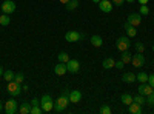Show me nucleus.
I'll return each mask as SVG.
<instances>
[{"label":"nucleus","mask_w":154,"mask_h":114,"mask_svg":"<svg viewBox=\"0 0 154 114\" xmlns=\"http://www.w3.org/2000/svg\"><path fill=\"white\" fill-rule=\"evenodd\" d=\"M130 46H131V43H130V39H128L126 35H122V37H119V39H117V42H116V48H117L120 53H123V51H128V49H130Z\"/></svg>","instance_id":"obj_4"},{"label":"nucleus","mask_w":154,"mask_h":114,"mask_svg":"<svg viewBox=\"0 0 154 114\" xmlns=\"http://www.w3.org/2000/svg\"><path fill=\"white\" fill-rule=\"evenodd\" d=\"M122 80L125 82V83H133V82H136V74L134 72H125L123 75H122Z\"/></svg>","instance_id":"obj_18"},{"label":"nucleus","mask_w":154,"mask_h":114,"mask_svg":"<svg viewBox=\"0 0 154 114\" xmlns=\"http://www.w3.org/2000/svg\"><path fill=\"white\" fill-rule=\"evenodd\" d=\"M131 63H133V66H136V68L143 66V63H145V57H143V54H142V53L134 54L133 59H131Z\"/></svg>","instance_id":"obj_9"},{"label":"nucleus","mask_w":154,"mask_h":114,"mask_svg":"<svg viewBox=\"0 0 154 114\" xmlns=\"http://www.w3.org/2000/svg\"><path fill=\"white\" fill-rule=\"evenodd\" d=\"M111 3L116 6H123L125 5V0H111Z\"/></svg>","instance_id":"obj_35"},{"label":"nucleus","mask_w":154,"mask_h":114,"mask_svg":"<svg viewBox=\"0 0 154 114\" xmlns=\"http://www.w3.org/2000/svg\"><path fill=\"white\" fill-rule=\"evenodd\" d=\"M99 5V9L102 11V12H111L112 11V3H111V0H100V2L97 3Z\"/></svg>","instance_id":"obj_10"},{"label":"nucleus","mask_w":154,"mask_h":114,"mask_svg":"<svg viewBox=\"0 0 154 114\" xmlns=\"http://www.w3.org/2000/svg\"><path fill=\"white\" fill-rule=\"evenodd\" d=\"M23 79H25V77H23V74H22V72H17V74L14 75V82H17V83H22Z\"/></svg>","instance_id":"obj_34"},{"label":"nucleus","mask_w":154,"mask_h":114,"mask_svg":"<svg viewBox=\"0 0 154 114\" xmlns=\"http://www.w3.org/2000/svg\"><path fill=\"white\" fill-rule=\"evenodd\" d=\"M68 103H69V90H62L59 97L56 99V102H54V111L56 112L65 111Z\"/></svg>","instance_id":"obj_1"},{"label":"nucleus","mask_w":154,"mask_h":114,"mask_svg":"<svg viewBox=\"0 0 154 114\" xmlns=\"http://www.w3.org/2000/svg\"><path fill=\"white\" fill-rule=\"evenodd\" d=\"M152 51H154V46H152Z\"/></svg>","instance_id":"obj_45"},{"label":"nucleus","mask_w":154,"mask_h":114,"mask_svg":"<svg viewBox=\"0 0 154 114\" xmlns=\"http://www.w3.org/2000/svg\"><path fill=\"white\" fill-rule=\"evenodd\" d=\"M134 48H136L137 53H142V54L145 53V45H143L142 42H136V43H134Z\"/></svg>","instance_id":"obj_30"},{"label":"nucleus","mask_w":154,"mask_h":114,"mask_svg":"<svg viewBox=\"0 0 154 114\" xmlns=\"http://www.w3.org/2000/svg\"><path fill=\"white\" fill-rule=\"evenodd\" d=\"M148 83L154 88V74H151V75H148Z\"/></svg>","instance_id":"obj_37"},{"label":"nucleus","mask_w":154,"mask_h":114,"mask_svg":"<svg viewBox=\"0 0 154 114\" xmlns=\"http://www.w3.org/2000/svg\"><path fill=\"white\" fill-rule=\"evenodd\" d=\"M120 100H122V103H123V105H126V106H128V105H131V103L134 102L133 96H131V94H128V93L122 94V96H120Z\"/></svg>","instance_id":"obj_21"},{"label":"nucleus","mask_w":154,"mask_h":114,"mask_svg":"<svg viewBox=\"0 0 154 114\" xmlns=\"http://www.w3.org/2000/svg\"><path fill=\"white\" fill-rule=\"evenodd\" d=\"M66 68H68V72L77 74L79 69H80V63H79V60H75V59H69V62L66 63Z\"/></svg>","instance_id":"obj_7"},{"label":"nucleus","mask_w":154,"mask_h":114,"mask_svg":"<svg viewBox=\"0 0 154 114\" xmlns=\"http://www.w3.org/2000/svg\"><path fill=\"white\" fill-rule=\"evenodd\" d=\"M80 100H82V93L80 91H77V90L69 91V103H79Z\"/></svg>","instance_id":"obj_14"},{"label":"nucleus","mask_w":154,"mask_h":114,"mask_svg":"<svg viewBox=\"0 0 154 114\" xmlns=\"http://www.w3.org/2000/svg\"><path fill=\"white\" fill-rule=\"evenodd\" d=\"M139 3H140V5H148L149 0H139Z\"/></svg>","instance_id":"obj_39"},{"label":"nucleus","mask_w":154,"mask_h":114,"mask_svg":"<svg viewBox=\"0 0 154 114\" xmlns=\"http://www.w3.org/2000/svg\"><path fill=\"white\" fill-rule=\"evenodd\" d=\"M2 111H3V102L0 100V112H2Z\"/></svg>","instance_id":"obj_41"},{"label":"nucleus","mask_w":154,"mask_h":114,"mask_svg":"<svg viewBox=\"0 0 154 114\" xmlns=\"http://www.w3.org/2000/svg\"><path fill=\"white\" fill-rule=\"evenodd\" d=\"M79 5H80V3H79V0H69V2L65 5V8H66L68 11H74Z\"/></svg>","instance_id":"obj_23"},{"label":"nucleus","mask_w":154,"mask_h":114,"mask_svg":"<svg viewBox=\"0 0 154 114\" xmlns=\"http://www.w3.org/2000/svg\"><path fill=\"white\" fill-rule=\"evenodd\" d=\"M38 103H40V102H38V99H32L31 100V105H38Z\"/></svg>","instance_id":"obj_38"},{"label":"nucleus","mask_w":154,"mask_h":114,"mask_svg":"<svg viewBox=\"0 0 154 114\" xmlns=\"http://www.w3.org/2000/svg\"><path fill=\"white\" fill-rule=\"evenodd\" d=\"M9 22H11L9 14H3V12H2V16H0V25H2V26H8Z\"/></svg>","instance_id":"obj_22"},{"label":"nucleus","mask_w":154,"mask_h":114,"mask_svg":"<svg viewBox=\"0 0 154 114\" xmlns=\"http://www.w3.org/2000/svg\"><path fill=\"white\" fill-rule=\"evenodd\" d=\"M16 11V3L12 0H5L2 3V12L3 14H12Z\"/></svg>","instance_id":"obj_6"},{"label":"nucleus","mask_w":154,"mask_h":114,"mask_svg":"<svg viewBox=\"0 0 154 114\" xmlns=\"http://www.w3.org/2000/svg\"><path fill=\"white\" fill-rule=\"evenodd\" d=\"M65 40L66 42H79L80 40V32H77V31H68L65 34Z\"/></svg>","instance_id":"obj_12"},{"label":"nucleus","mask_w":154,"mask_h":114,"mask_svg":"<svg viewBox=\"0 0 154 114\" xmlns=\"http://www.w3.org/2000/svg\"><path fill=\"white\" fill-rule=\"evenodd\" d=\"M123 66H125V63H123L122 60H117V62H116V68H117V69H123Z\"/></svg>","instance_id":"obj_36"},{"label":"nucleus","mask_w":154,"mask_h":114,"mask_svg":"<svg viewBox=\"0 0 154 114\" xmlns=\"http://www.w3.org/2000/svg\"><path fill=\"white\" fill-rule=\"evenodd\" d=\"M125 2H128V3H134L136 0H125Z\"/></svg>","instance_id":"obj_42"},{"label":"nucleus","mask_w":154,"mask_h":114,"mask_svg":"<svg viewBox=\"0 0 154 114\" xmlns=\"http://www.w3.org/2000/svg\"><path fill=\"white\" fill-rule=\"evenodd\" d=\"M139 14L140 16H148L149 14V8L146 5H142V6H140V9H139Z\"/></svg>","instance_id":"obj_31"},{"label":"nucleus","mask_w":154,"mask_h":114,"mask_svg":"<svg viewBox=\"0 0 154 114\" xmlns=\"http://www.w3.org/2000/svg\"><path fill=\"white\" fill-rule=\"evenodd\" d=\"M54 72L57 75H65L68 72V68H66V63H63V62H59L57 65L54 66Z\"/></svg>","instance_id":"obj_13"},{"label":"nucleus","mask_w":154,"mask_h":114,"mask_svg":"<svg viewBox=\"0 0 154 114\" xmlns=\"http://www.w3.org/2000/svg\"><path fill=\"white\" fill-rule=\"evenodd\" d=\"M126 22H128V23H131L133 26H139V25L142 23V17H140L139 12H131V14L128 16Z\"/></svg>","instance_id":"obj_8"},{"label":"nucleus","mask_w":154,"mask_h":114,"mask_svg":"<svg viewBox=\"0 0 154 114\" xmlns=\"http://www.w3.org/2000/svg\"><path fill=\"white\" fill-rule=\"evenodd\" d=\"M89 43H91L93 46H96V48H100L102 45H103V40H102L100 35H91L89 37Z\"/></svg>","instance_id":"obj_15"},{"label":"nucleus","mask_w":154,"mask_h":114,"mask_svg":"<svg viewBox=\"0 0 154 114\" xmlns=\"http://www.w3.org/2000/svg\"><path fill=\"white\" fill-rule=\"evenodd\" d=\"M14 72H12L11 69H6V71H3V79L6 80V82H12L14 80Z\"/></svg>","instance_id":"obj_24"},{"label":"nucleus","mask_w":154,"mask_h":114,"mask_svg":"<svg viewBox=\"0 0 154 114\" xmlns=\"http://www.w3.org/2000/svg\"><path fill=\"white\" fill-rule=\"evenodd\" d=\"M131 59H133V56L128 53V51H123V53H122V59H120V60L125 63V65H126V63H131Z\"/></svg>","instance_id":"obj_27"},{"label":"nucleus","mask_w":154,"mask_h":114,"mask_svg":"<svg viewBox=\"0 0 154 114\" xmlns=\"http://www.w3.org/2000/svg\"><path fill=\"white\" fill-rule=\"evenodd\" d=\"M146 103H148L149 106H154V91H152L149 96H146Z\"/></svg>","instance_id":"obj_33"},{"label":"nucleus","mask_w":154,"mask_h":114,"mask_svg":"<svg viewBox=\"0 0 154 114\" xmlns=\"http://www.w3.org/2000/svg\"><path fill=\"white\" fill-rule=\"evenodd\" d=\"M57 59H59V62H63V63H68L69 62V54L68 53H60L59 56H57Z\"/></svg>","instance_id":"obj_28"},{"label":"nucleus","mask_w":154,"mask_h":114,"mask_svg":"<svg viewBox=\"0 0 154 114\" xmlns=\"http://www.w3.org/2000/svg\"><path fill=\"white\" fill-rule=\"evenodd\" d=\"M125 29H126V35H128V37H136L137 31H136V26H133L131 23L125 22Z\"/></svg>","instance_id":"obj_17"},{"label":"nucleus","mask_w":154,"mask_h":114,"mask_svg":"<svg viewBox=\"0 0 154 114\" xmlns=\"http://www.w3.org/2000/svg\"><path fill=\"white\" fill-rule=\"evenodd\" d=\"M31 106H32L31 102H29V103H28V102H23V103L19 106V112H20V114H29V112H31Z\"/></svg>","instance_id":"obj_20"},{"label":"nucleus","mask_w":154,"mask_h":114,"mask_svg":"<svg viewBox=\"0 0 154 114\" xmlns=\"http://www.w3.org/2000/svg\"><path fill=\"white\" fill-rule=\"evenodd\" d=\"M3 75V69H2V66H0V77Z\"/></svg>","instance_id":"obj_43"},{"label":"nucleus","mask_w":154,"mask_h":114,"mask_svg":"<svg viewBox=\"0 0 154 114\" xmlns=\"http://www.w3.org/2000/svg\"><path fill=\"white\" fill-rule=\"evenodd\" d=\"M102 66H103L105 69H111V68L116 66V60L112 57H106L103 62H102Z\"/></svg>","instance_id":"obj_19"},{"label":"nucleus","mask_w":154,"mask_h":114,"mask_svg":"<svg viewBox=\"0 0 154 114\" xmlns=\"http://www.w3.org/2000/svg\"><path fill=\"white\" fill-rule=\"evenodd\" d=\"M59 2H60V3H63V5H66V3L69 2V0H59Z\"/></svg>","instance_id":"obj_40"},{"label":"nucleus","mask_w":154,"mask_h":114,"mask_svg":"<svg viewBox=\"0 0 154 114\" xmlns=\"http://www.w3.org/2000/svg\"><path fill=\"white\" fill-rule=\"evenodd\" d=\"M91 2H94V3H99V2H100V0H91Z\"/></svg>","instance_id":"obj_44"},{"label":"nucleus","mask_w":154,"mask_h":114,"mask_svg":"<svg viewBox=\"0 0 154 114\" xmlns=\"http://www.w3.org/2000/svg\"><path fill=\"white\" fill-rule=\"evenodd\" d=\"M136 80H139L140 83H146V82H148V74H146V72H139V74H136Z\"/></svg>","instance_id":"obj_25"},{"label":"nucleus","mask_w":154,"mask_h":114,"mask_svg":"<svg viewBox=\"0 0 154 114\" xmlns=\"http://www.w3.org/2000/svg\"><path fill=\"white\" fill-rule=\"evenodd\" d=\"M133 99H134V102H136V103H139V105L146 103V96H143V94H137V96H134Z\"/></svg>","instance_id":"obj_26"},{"label":"nucleus","mask_w":154,"mask_h":114,"mask_svg":"<svg viewBox=\"0 0 154 114\" xmlns=\"http://www.w3.org/2000/svg\"><path fill=\"white\" fill-rule=\"evenodd\" d=\"M40 106H42L43 112H51L54 109V102H53V99H51L49 94H43L40 97Z\"/></svg>","instance_id":"obj_2"},{"label":"nucleus","mask_w":154,"mask_h":114,"mask_svg":"<svg viewBox=\"0 0 154 114\" xmlns=\"http://www.w3.org/2000/svg\"><path fill=\"white\" fill-rule=\"evenodd\" d=\"M99 111H100V114H111V112H112V111H111V108H109L108 105H102Z\"/></svg>","instance_id":"obj_32"},{"label":"nucleus","mask_w":154,"mask_h":114,"mask_svg":"<svg viewBox=\"0 0 154 114\" xmlns=\"http://www.w3.org/2000/svg\"><path fill=\"white\" fill-rule=\"evenodd\" d=\"M128 112H131V114H140V112H142V105L133 102L131 105H128Z\"/></svg>","instance_id":"obj_16"},{"label":"nucleus","mask_w":154,"mask_h":114,"mask_svg":"<svg viewBox=\"0 0 154 114\" xmlns=\"http://www.w3.org/2000/svg\"><path fill=\"white\" fill-rule=\"evenodd\" d=\"M42 112H43V109H42L40 103H38V105H32L31 106V112L29 114H42Z\"/></svg>","instance_id":"obj_29"},{"label":"nucleus","mask_w":154,"mask_h":114,"mask_svg":"<svg viewBox=\"0 0 154 114\" xmlns=\"http://www.w3.org/2000/svg\"><path fill=\"white\" fill-rule=\"evenodd\" d=\"M6 90H8V93H9L11 97H17V96L22 94V90H23V88L20 86V83H17V82L12 80V82H8Z\"/></svg>","instance_id":"obj_3"},{"label":"nucleus","mask_w":154,"mask_h":114,"mask_svg":"<svg viewBox=\"0 0 154 114\" xmlns=\"http://www.w3.org/2000/svg\"><path fill=\"white\" fill-rule=\"evenodd\" d=\"M139 94H143V96H149L152 91H154V88L146 82V83H140V86H139Z\"/></svg>","instance_id":"obj_11"},{"label":"nucleus","mask_w":154,"mask_h":114,"mask_svg":"<svg viewBox=\"0 0 154 114\" xmlns=\"http://www.w3.org/2000/svg\"><path fill=\"white\" fill-rule=\"evenodd\" d=\"M3 109H5L6 114H16L19 111V103L16 102V99H9L8 102H5Z\"/></svg>","instance_id":"obj_5"}]
</instances>
